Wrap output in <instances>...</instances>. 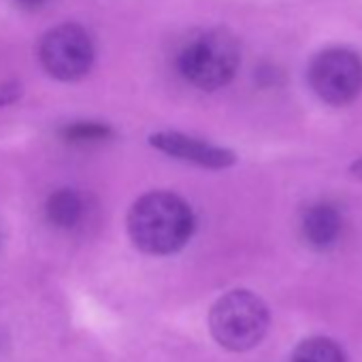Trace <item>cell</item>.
<instances>
[{
    "label": "cell",
    "instance_id": "obj_6",
    "mask_svg": "<svg viewBox=\"0 0 362 362\" xmlns=\"http://www.w3.org/2000/svg\"><path fill=\"white\" fill-rule=\"evenodd\" d=\"M151 147H156L158 151L184 160V162H192L205 168H228L237 162L235 151L226 149V147H218L211 145L207 141H201L197 136H188L184 132H156L149 136Z\"/></svg>",
    "mask_w": 362,
    "mask_h": 362
},
{
    "label": "cell",
    "instance_id": "obj_5",
    "mask_svg": "<svg viewBox=\"0 0 362 362\" xmlns=\"http://www.w3.org/2000/svg\"><path fill=\"white\" fill-rule=\"evenodd\" d=\"M39 60L58 81H79L94 64V41L79 24H60L39 41Z\"/></svg>",
    "mask_w": 362,
    "mask_h": 362
},
{
    "label": "cell",
    "instance_id": "obj_8",
    "mask_svg": "<svg viewBox=\"0 0 362 362\" xmlns=\"http://www.w3.org/2000/svg\"><path fill=\"white\" fill-rule=\"evenodd\" d=\"M47 218L58 228H73L83 216V201L75 190H58L47 201Z\"/></svg>",
    "mask_w": 362,
    "mask_h": 362
},
{
    "label": "cell",
    "instance_id": "obj_3",
    "mask_svg": "<svg viewBox=\"0 0 362 362\" xmlns=\"http://www.w3.org/2000/svg\"><path fill=\"white\" fill-rule=\"evenodd\" d=\"M269 305L252 290H230L211 307L209 330L230 351L254 349L269 332Z\"/></svg>",
    "mask_w": 362,
    "mask_h": 362
},
{
    "label": "cell",
    "instance_id": "obj_9",
    "mask_svg": "<svg viewBox=\"0 0 362 362\" xmlns=\"http://www.w3.org/2000/svg\"><path fill=\"white\" fill-rule=\"evenodd\" d=\"M290 362H347L337 341L328 337H309L296 345Z\"/></svg>",
    "mask_w": 362,
    "mask_h": 362
},
{
    "label": "cell",
    "instance_id": "obj_11",
    "mask_svg": "<svg viewBox=\"0 0 362 362\" xmlns=\"http://www.w3.org/2000/svg\"><path fill=\"white\" fill-rule=\"evenodd\" d=\"M18 96H20L18 86H3L0 88V105H7V103L16 100Z\"/></svg>",
    "mask_w": 362,
    "mask_h": 362
},
{
    "label": "cell",
    "instance_id": "obj_10",
    "mask_svg": "<svg viewBox=\"0 0 362 362\" xmlns=\"http://www.w3.org/2000/svg\"><path fill=\"white\" fill-rule=\"evenodd\" d=\"M111 134L109 126L96 124V122H79L73 124L64 130V139L71 143H92V141H103Z\"/></svg>",
    "mask_w": 362,
    "mask_h": 362
},
{
    "label": "cell",
    "instance_id": "obj_7",
    "mask_svg": "<svg viewBox=\"0 0 362 362\" xmlns=\"http://www.w3.org/2000/svg\"><path fill=\"white\" fill-rule=\"evenodd\" d=\"M343 233V216L332 203H313L303 211L300 235L305 243L317 252L332 250Z\"/></svg>",
    "mask_w": 362,
    "mask_h": 362
},
{
    "label": "cell",
    "instance_id": "obj_13",
    "mask_svg": "<svg viewBox=\"0 0 362 362\" xmlns=\"http://www.w3.org/2000/svg\"><path fill=\"white\" fill-rule=\"evenodd\" d=\"M349 175L358 181H362V158H358L356 162L349 164Z\"/></svg>",
    "mask_w": 362,
    "mask_h": 362
},
{
    "label": "cell",
    "instance_id": "obj_1",
    "mask_svg": "<svg viewBox=\"0 0 362 362\" xmlns=\"http://www.w3.org/2000/svg\"><path fill=\"white\" fill-rule=\"evenodd\" d=\"M194 233L190 205L173 192H149L128 211V235L136 250L168 256L184 247Z\"/></svg>",
    "mask_w": 362,
    "mask_h": 362
},
{
    "label": "cell",
    "instance_id": "obj_4",
    "mask_svg": "<svg viewBox=\"0 0 362 362\" xmlns=\"http://www.w3.org/2000/svg\"><path fill=\"white\" fill-rule=\"evenodd\" d=\"M307 79L320 100L345 107L362 94V58L349 47H326L311 58Z\"/></svg>",
    "mask_w": 362,
    "mask_h": 362
},
{
    "label": "cell",
    "instance_id": "obj_12",
    "mask_svg": "<svg viewBox=\"0 0 362 362\" xmlns=\"http://www.w3.org/2000/svg\"><path fill=\"white\" fill-rule=\"evenodd\" d=\"M13 3L22 9H41L43 5L49 3V0H13Z\"/></svg>",
    "mask_w": 362,
    "mask_h": 362
},
{
    "label": "cell",
    "instance_id": "obj_2",
    "mask_svg": "<svg viewBox=\"0 0 362 362\" xmlns=\"http://www.w3.org/2000/svg\"><path fill=\"white\" fill-rule=\"evenodd\" d=\"M241 64V47L226 28L194 33L179 52L177 66L188 83L214 92L233 81Z\"/></svg>",
    "mask_w": 362,
    "mask_h": 362
}]
</instances>
